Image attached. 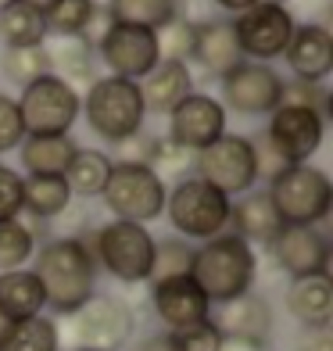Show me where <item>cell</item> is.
<instances>
[{
	"mask_svg": "<svg viewBox=\"0 0 333 351\" xmlns=\"http://www.w3.org/2000/svg\"><path fill=\"white\" fill-rule=\"evenodd\" d=\"M154 40H158V61H180V65H190V58H194V22H190L183 11L158 29Z\"/></svg>",
	"mask_w": 333,
	"mask_h": 351,
	"instance_id": "cell-36",
	"label": "cell"
},
{
	"mask_svg": "<svg viewBox=\"0 0 333 351\" xmlns=\"http://www.w3.org/2000/svg\"><path fill=\"white\" fill-rule=\"evenodd\" d=\"M79 115L86 119L93 136L119 147L122 140H130L144 130L147 111H144V97H140L136 83L119 75H97L83 93V111Z\"/></svg>",
	"mask_w": 333,
	"mask_h": 351,
	"instance_id": "cell-4",
	"label": "cell"
},
{
	"mask_svg": "<svg viewBox=\"0 0 333 351\" xmlns=\"http://www.w3.org/2000/svg\"><path fill=\"white\" fill-rule=\"evenodd\" d=\"M25 4H33V8H40V11H47V8H51V4H54V0H25Z\"/></svg>",
	"mask_w": 333,
	"mask_h": 351,
	"instance_id": "cell-49",
	"label": "cell"
},
{
	"mask_svg": "<svg viewBox=\"0 0 333 351\" xmlns=\"http://www.w3.org/2000/svg\"><path fill=\"white\" fill-rule=\"evenodd\" d=\"M0 72L18 90L33 86L36 79L51 75V58H47V47H8L4 58H0Z\"/></svg>",
	"mask_w": 333,
	"mask_h": 351,
	"instance_id": "cell-34",
	"label": "cell"
},
{
	"mask_svg": "<svg viewBox=\"0 0 333 351\" xmlns=\"http://www.w3.org/2000/svg\"><path fill=\"white\" fill-rule=\"evenodd\" d=\"M212 323L222 337H241V341H262L269 344V333H273V308L262 294H241L233 301H222L212 305Z\"/></svg>",
	"mask_w": 333,
	"mask_h": 351,
	"instance_id": "cell-19",
	"label": "cell"
},
{
	"mask_svg": "<svg viewBox=\"0 0 333 351\" xmlns=\"http://www.w3.org/2000/svg\"><path fill=\"white\" fill-rule=\"evenodd\" d=\"M194 176L215 186L219 194H226L230 201L255 190L258 183V165H255V143L251 136L241 133H226L219 136L212 147L197 151L194 158Z\"/></svg>",
	"mask_w": 333,
	"mask_h": 351,
	"instance_id": "cell-8",
	"label": "cell"
},
{
	"mask_svg": "<svg viewBox=\"0 0 333 351\" xmlns=\"http://www.w3.org/2000/svg\"><path fill=\"white\" fill-rule=\"evenodd\" d=\"M72 204V190L65 183V176H25V190H22V215L33 222H51Z\"/></svg>",
	"mask_w": 333,
	"mask_h": 351,
	"instance_id": "cell-27",
	"label": "cell"
},
{
	"mask_svg": "<svg viewBox=\"0 0 333 351\" xmlns=\"http://www.w3.org/2000/svg\"><path fill=\"white\" fill-rule=\"evenodd\" d=\"M283 61L291 69V79L301 83H326L333 72V33L323 22H305L294 25V36L283 51Z\"/></svg>",
	"mask_w": 333,
	"mask_h": 351,
	"instance_id": "cell-18",
	"label": "cell"
},
{
	"mask_svg": "<svg viewBox=\"0 0 333 351\" xmlns=\"http://www.w3.org/2000/svg\"><path fill=\"white\" fill-rule=\"evenodd\" d=\"M158 140H162V136L140 130L136 136H130V140L119 143L115 158H119V162H125V165H151V162H154V151H158ZM115 158H111V162H115Z\"/></svg>",
	"mask_w": 333,
	"mask_h": 351,
	"instance_id": "cell-42",
	"label": "cell"
},
{
	"mask_svg": "<svg viewBox=\"0 0 333 351\" xmlns=\"http://www.w3.org/2000/svg\"><path fill=\"white\" fill-rule=\"evenodd\" d=\"M283 226H323L333 208V183L319 165H287L265 186Z\"/></svg>",
	"mask_w": 333,
	"mask_h": 351,
	"instance_id": "cell-5",
	"label": "cell"
},
{
	"mask_svg": "<svg viewBox=\"0 0 333 351\" xmlns=\"http://www.w3.org/2000/svg\"><path fill=\"white\" fill-rule=\"evenodd\" d=\"M297 351H333V333L330 330H305L297 341Z\"/></svg>",
	"mask_w": 333,
	"mask_h": 351,
	"instance_id": "cell-44",
	"label": "cell"
},
{
	"mask_svg": "<svg viewBox=\"0 0 333 351\" xmlns=\"http://www.w3.org/2000/svg\"><path fill=\"white\" fill-rule=\"evenodd\" d=\"M323 136H326V119L319 111L291 108V104H280L265 125V140L280 151L287 165H305L323 147Z\"/></svg>",
	"mask_w": 333,
	"mask_h": 351,
	"instance_id": "cell-14",
	"label": "cell"
},
{
	"mask_svg": "<svg viewBox=\"0 0 333 351\" xmlns=\"http://www.w3.org/2000/svg\"><path fill=\"white\" fill-rule=\"evenodd\" d=\"M72 351H86V348H72Z\"/></svg>",
	"mask_w": 333,
	"mask_h": 351,
	"instance_id": "cell-52",
	"label": "cell"
},
{
	"mask_svg": "<svg viewBox=\"0 0 333 351\" xmlns=\"http://www.w3.org/2000/svg\"><path fill=\"white\" fill-rule=\"evenodd\" d=\"M280 230H283V219L276 215L265 190H247V194L233 197V204H230V233L233 237H241L247 244H269Z\"/></svg>",
	"mask_w": 333,
	"mask_h": 351,
	"instance_id": "cell-23",
	"label": "cell"
},
{
	"mask_svg": "<svg viewBox=\"0 0 333 351\" xmlns=\"http://www.w3.org/2000/svg\"><path fill=\"white\" fill-rule=\"evenodd\" d=\"M40 241L33 226L22 219H8L0 222V273H14V269H25V262H33Z\"/></svg>",
	"mask_w": 333,
	"mask_h": 351,
	"instance_id": "cell-33",
	"label": "cell"
},
{
	"mask_svg": "<svg viewBox=\"0 0 333 351\" xmlns=\"http://www.w3.org/2000/svg\"><path fill=\"white\" fill-rule=\"evenodd\" d=\"M280 104L308 108V111H319L323 119H330V90H326L323 83H301V79H283Z\"/></svg>",
	"mask_w": 333,
	"mask_h": 351,
	"instance_id": "cell-38",
	"label": "cell"
},
{
	"mask_svg": "<svg viewBox=\"0 0 333 351\" xmlns=\"http://www.w3.org/2000/svg\"><path fill=\"white\" fill-rule=\"evenodd\" d=\"M190 280L201 287L212 305H222V301H233V298L255 291L258 254L247 241H241V237L219 233V237H212V241L194 247Z\"/></svg>",
	"mask_w": 333,
	"mask_h": 351,
	"instance_id": "cell-2",
	"label": "cell"
},
{
	"mask_svg": "<svg viewBox=\"0 0 333 351\" xmlns=\"http://www.w3.org/2000/svg\"><path fill=\"white\" fill-rule=\"evenodd\" d=\"M194 151H186V147H180L176 140H169V136H162L158 140V151H154V162H151V169H154V176L162 183H180V180H186V176H194Z\"/></svg>",
	"mask_w": 333,
	"mask_h": 351,
	"instance_id": "cell-37",
	"label": "cell"
},
{
	"mask_svg": "<svg viewBox=\"0 0 333 351\" xmlns=\"http://www.w3.org/2000/svg\"><path fill=\"white\" fill-rule=\"evenodd\" d=\"M8 326H11V323H8L4 315H0V337H4V333H8Z\"/></svg>",
	"mask_w": 333,
	"mask_h": 351,
	"instance_id": "cell-50",
	"label": "cell"
},
{
	"mask_svg": "<svg viewBox=\"0 0 333 351\" xmlns=\"http://www.w3.org/2000/svg\"><path fill=\"white\" fill-rule=\"evenodd\" d=\"M43 287L33 269H14V273H0V315L8 323H22V319L43 315Z\"/></svg>",
	"mask_w": 333,
	"mask_h": 351,
	"instance_id": "cell-24",
	"label": "cell"
},
{
	"mask_svg": "<svg viewBox=\"0 0 333 351\" xmlns=\"http://www.w3.org/2000/svg\"><path fill=\"white\" fill-rule=\"evenodd\" d=\"M219 351H269V344H262V341H241V337H222Z\"/></svg>",
	"mask_w": 333,
	"mask_h": 351,
	"instance_id": "cell-47",
	"label": "cell"
},
{
	"mask_svg": "<svg viewBox=\"0 0 333 351\" xmlns=\"http://www.w3.org/2000/svg\"><path fill=\"white\" fill-rule=\"evenodd\" d=\"M22 140H25V122H22L18 101L11 93H0V154L18 151Z\"/></svg>",
	"mask_w": 333,
	"mask_h": 351,
	"instance_id": "cell-39",
	"label": "cell"
},
{
	"mask_svg": "<svg viewBox=\"0 0 333 351\" xmlns=\"http://www.w3.org/2000/svg\"><path fill=\"white\" fill-rule=\"evenodd\" d=\"M251 143H255V165H258V180H273L276 172H283L287 169V162L280 158V151L273 147V143L265 140V133L262 136H251Z\"/></svg>",
	"mask_w": 333,
	"mask_h": 351,
	"instance_id": "cell-43",
	"label": "cell"
},
{
	"mask_svg": "<svg viewBox=\"0 0 333 351\" xmlns=\"http://www.w3.org/2000/svg\"><path fill=\"white\" fill-rule=\"evenodd\" d=\"M172 344H176V351H219L222 333L215 330L212 319H204L197 326H186L180 333H172Z\"/></svg>",
	"mask_w": 333,
	"mask_h": 351,
	"instance_id": "cell-41",
	"label": "cell"
},
{
	"mask_svg": "<svg viewBox=\"0 0 333 351\" xmlns=\"http://www.w3.org/2000/svg\"><path fill=\"white\" fill-rule=\"evenodd\" d=\"M133 330H136V312L122 298H111V294H93L72 315L75 348H86V351H119L130 344Z\"/></svg>",
	"mask_w": 333,
	"mask_h": 351,
	"instance_id": "cell-11",
	"label": "cell"
},
{
	"mask_svg": "<svg viewBox=\"0 0 333 351\" xmlns=\"http://www.w3.org/2000/svg\"><path fill=\"white\" fill-rule=\"evenodd\" d=\"M47 58H51V75L65 79L79 90V83H93L97 79V54H93V43L83 36H54V47H47Z\"/></svg>",
	"mask_w": 333,
	"mask_h": 351,
	"instance_id": "cell-25",
	"label": "cell"
},
{
	"mask_svg": "<svg viewBox=\"0 0 333 351\" xmlns=\"http://www.w3.org/2000/svg\"><path fill=\"white\" fill-rule=\"evenodd\" d=\"M287 312H291V319H297L301 330H330V323H333V280H330V273L291 280Z\"/></svg>",
	"mask_w": 333,
	"mask_h": 351,
	"instance_id": "cell-22",
	"label": "cell"
},
{
	"mask_svg": "<svg viewBox=\"0 0 333 351\" xmlns=\"http://www.w3.org/2000/svg\"><path fill=\"white\" fill-rule=\"evenodd\" d=\"M169 140H176L186 151H204L219 136H226V108L212 93L194 90L186 101H180L169 111Z\"/></svg>",
	"mask_w": 333,
	"mask_h": 351,
	"instance_id": "cell-16",
	"label": "cell"
},
{
	"mask_svg": "<svg viewBox=\"0 0 333 351\" xmlns=\"http://www.w3.org/2000/svg\"><path fill=\"white\" fill-rule=\"evenodd\" d=\"M219 86H222V108L255 119V115H273L280 108L283 75L273 65L244 61V65H236L230 75H222Z\"/></svg>",
	"mask_w": 333,
	"mask_h": 351,
	"instance_id": "cell-13",
	"label": "cell"
},
{
	"mask_svg": "<svg viewBox=\"0 0 333 351\" xmlns=\"http://www.w3.org/2000/svg\"><path fill=\"white\" fill-rule=\"evenodd\" d=\"M180 0H108V19L111 22H125V25H140L158 33L165 22H172L180 14Z\"/></svg>",
	"mask_w": 333,
	"mask_h": 351,
	"instance_id": "cell-30",
	"label": "cell"
},
{
	"mask_svg": "<svg viewBox=\"0 0 333 351\" xmlns=\"http://www.w3.org/2000/svg\"><path fill=\"white\" fill-rule=\"evenodd\" d=\"M0 351H61V330L47 315L22 319V323H11L0 337Z\"/></svg>",
	"mask_w": 333,
	"mask_h": 351,
	"instance_id": "cell-31",
	"label": "cell"
},
{
	"mask_svg": "<svg viewBox=\"0 0 333 351\" xmlns=\"http://www.w3.org/2000/svg\"><path fill=\"white\" fill-rule=\"evenodd\" d=\"M269 258L291 280L301 276H326L330 273V241L319 226H283L265 244Z\"/></svg>",
	"mask_w": 333,
	"mask_h": 351,
	"instance_id": "cell-15",
	"label": "cell"
},
{
	"mask_svg": "<svg viewBox=\"0 0 333 351\" xmlns=\"http://www.w3.org/2000/svg\"><path fill=\"white\" fill-rule=\"evenodd\" d=\"M97 19V0H54L43 11L47 36H86Z\"/></svg>",
	"mask_w": 333,
	"mask_h": 351,
	"instance_id": "cell-32",
	"label": "cell"
},
{
	"mask_svg": "<svg viewBox=\"0 0 333 351\" xmlns=\"http://www.w3.org/2000/svg\"><path fill=\"white\" fill-rule=\"evenodd\" d=\"M79 241L90 247L97 269H104V273L115 276L119 283H147L151 280L158 237L147 226H140V222L111 219V222H101V226L86 230Z\"/></svg>",
	"mask_w": 333,
	"mask_h": 351,
	"instance_id": "cell-3",
	"label": "cell"
},
{
	"mask_svg": "<svg viewBox=\"0 0 333 351\" xmlns=\"http://www.w3.org/2000/svg\"><path fill=\"white\" fill-rule=\"evenodd\" d=\"M104 208L122 219V222H147L165 215V197H169V183H162L154 176L151 165H125V162H111V176L101 190Z\"/></svg>",
	"mask_w": 333,
	"mask_h": 351,
	"instance_id": "cell-7",
	"label": "cell"
},
{
	"mask_svg": "<svg viewBox=\"0 0 333 351\" xmlns=\"http://www.w3.org/2000/svg\"><path fill=\"white\" fill-rule=\"evenodd\" d=\"M297 19L283 0H262V4L247 8L244 14L233 19V33L241 43L244 61H258V65H273L276 58H283L287 43L294 36Z\"/></svg>",
	"mask_w": 333,
	"mask_h": 351,
	"instance_id": "cell-10",
	"label": "cell"
},
{
	"mask_svg": "<svg viewBox=\"0 0 333 351\" xmlns=\"http://www.w3.org/2000/svg\"><path fill=\"white\" fill-rule=\"evenodd\" d=\"M151 308L158 323L165 326V333H180L186 326L204 323L212 315V301L204 298V291L190 276H176V280L151 283Z\"/></svg>",
	"mask_w": 333,
	"mask_h": 351,
	"instance_id": "cell-17",
	"label": "cell"
},
{
	"mask_svg": "<svg viewBox=\"0 0 333 351\" xmlns=\"http://www.w3.org/2000/svg\"><path fill=\"white\" fill-rule=\"evenodd\" d=\"M79 143L72 140V133L61 136H25L22 140V169L25 176H65L69 162L75 158Z\"/></svg>",
	"mask_w": 333,
	"mask_h": 351,
	"instance_id": "cell-26",
	"label": "cell"
},
{
	"mask_svg": "<svg viewBox=\"0 0 333 351\" xmlns=\"http://www.w3.org/2000/svg\"><path fill=\"white\" fill-rule=\"evenodd\" d=\"M111 176V154L101 147H79L65 169V183L72 197H101V190Z\"/></svg>",
	"mask_w": 333,
	"mask_h": 351,
	"instance_id": "cell-29",
	"label": "cell"
},
{
	"mask_svg": "<svg viewBox=\"0 0 333 351\" xmlns=\"http://www.w3.org/2000/svg\"><path fill=\"white\" fill-rule=\"evenodd\" d=\"M230 197L219 194L215 186H208L197 176H186V180L169 186L165 197V219L172 222V230L183 241H212L219 233H230Z\"/></svg>",
	"mask_w": 333,
	"mask_h": 351,
	"instance_id": "cell-6",
	"label": "cell"
},
{
	"mask_svg": "<svg viewBox=\"0 0 333 351\" xmlns=\"http://www.w3.org/2000/svg\"><path fill=\"white\" fill-rule=\"evenodd\" d=\"M8 4H11V0H0V8H8Z\"/></svg>",
	"mask_w": 333,
	"mask_h": 351,
	"instance_id": "cell-51",
	"label": "cell"
},
{
	"mask_svg": "<svg viewBox=\"0 0 333 351\" xmlns=\"http://www.w3.org/2000/svg\"><path fill=\"white\" fill-rule=\"evenodd\" d=\"M201 72H208L212 79L230 75L236 65H244L241 43L233 33V19H204L194 22V58Z\"/></svg>",
	"mask_w": 333,
	"mask_h": 351,
	"instance_id": "cell-20",
	"label": "cell"
},
{
	"mask_svg": "<svg viewBox=\"0 0 333 351\" xmlns=\"http://www.w3.org/2000/svg\"><path fill=\"white\" fill-rule=\"evenodd\" d=\"M0 43L8 47H43L47 43V22L43 11L25 4V0H11L0 8Z\"/></svg>",
	"mask_w": 333,
	"mask_h": 351,
	"instance_id": "cell-28",
	"label": "cell"
},
{
	"mask_svg": "<svg viewBox=\"0 0 333 351\" xmlns=\"http://www.w3.org/2000/svg\"><path fill=\"white\" fill-rule=\"evenodd\" d=\"M22 190H25V176L0 162V222L22 219Z\"/></svg>",
	"mask_w": 333,
	"mask_h": 351,
	"instance_id": "cell-40",
	"label": "cell"
},
{
	"mask_svg": "<svg viewBox=\"0 0 333 351\" xmlns=\"http://www.w3.org/2000/svg\"><path fill=\"white\" fill-rule=\"evenodd\" d=\"M291 8V14H330L333 0H283Z\"/></svg>",
	"mask_w": 333,
	"mask_h": 351,
	"instance_id": "cell-45",
	"label": "cell"
},
{
	"mask_svg": "<svg viewBox=\"0 0 333 351\" xmlns=\"http://www.w3.org/2000/svg\"><path fill=\"white\" fill-rule=\"evenodd\" d=\"M93 54H97V61H104V69L111 75L140 83L158 65V40L151 29L108 22L104 33L93 40Z\"/></svg>",
	"mask_w": 333,
	"mask_h": 351,
	"instance_id": "cell-12",
	"label": "cell"
},
{
	"mask_svg": "<svg viewBox=\"0 0 333 351\" xmlns=\"http://www.w3.org/2000/svg\"><path fill=\"white\" fill-rule=\"evenodd\" d=\"M212 4L219 8V11H226V14H244L247 8H255V4H262V0H212Z\"/></svg>",
	"mask_w": 333,
	"mask_h": 351,
	"instance_id": "cell-48",
	"label": "cell"
},
{
	"mask_svg": "<svg viewBox=\"0 0 333 351\" xmlns=\"http://www.w3.org/2000/svg\"><path fill=\"white\" fill-rule=\"evenodd\" d=\"M190 265H194V244H186L183 237H162V241H154V262L147 283L190 276Z\"/></svg>",
	"mask_w": 333,
	"mask_h": 351,
	"instance_id": "cell-35",
	"label": "cell"
},
{
	"mask_svg": "<svg viewBox=\"0 0 333 351\" xmlns=\"http://www.w3.org/2000/svg\"><path fill=\"white\" fill-rule=\"evenodd\" d=\"M18 111L25 122V136H61L72 130L83 111V93L58 75H43L22 90Z\"/></svg>",
	"mask_w": 333,
	"mask_h": 351,
	"instance_id": "cell-9",
	"label": "cell"
},
{
	"mask_svg": "<svg viewBox=\"0 0 333 351\" xmlns=\"http://www.w3.org/2000/svg\"><path fill=\"white\" fill-rule=\"evenodd\" d=\"M33 273L43 287L47 308L58 315H75L97 294V262L79 237H51L33 254Z\"/></svg>",
	"mask_w": 333,
	"mask_h": 351,
	"instance_id": "cell-1",
	"label": "cell"
},
{
	"mask_svg": "<svg viewBox=\"0 0 333 351\" xmlns=\"http://www.w3.org/2000/svg\"><path fill=\"white\" fill-rule=\"evenodd\" d=\"M136 86H140L147 115L169 119V111L194 93V72H190V65H180V61H158Z\"/></svg>",
	"mask_w": 333,
	"mask_h": 351,
	"instance_id": "cell-21",
	"label": "cell"
},
{
	"mask_svg": "<svg viewBox=\"0 0 333 351\" xmlns=\"http://www.w3.org/2000/svg\"><path fill=\"white\" fill-rule=\"evenodd\" d=\"M136 351H176V344H172V333H151L140 341Z\"/></svg>",
	"mask_w": 333,
	"mask_h": 351,
	"instance_id": "cell-46",
	"label": "cell"
}]
</instances>
